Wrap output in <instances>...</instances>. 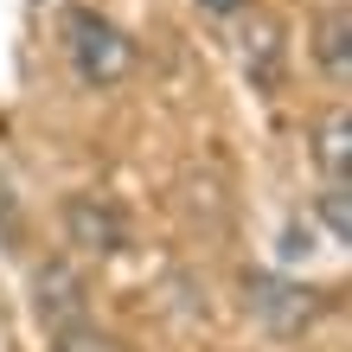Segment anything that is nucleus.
<instances>
[{"label":"nucleus","mask_w":352,"mask_h":352,"mask_svg":"<svg viewBox=\"0 0 352 352\" xmlns=\"http://www.w3.org/2000/svg\"><path fill=\"white\" fill-rule=\"evenodd\" d=\"M65 218H71L77 250H96V256H116V250H122V218H116L102 199H71Z\"/></svg>","instance_id":"39448f33"},{"label":"nucleus","mask_w":352,"mask_h":352,"mask_svg":"<svg viewBox=\"0 0 352 352\" xmlns=\"http://www.w3.org/2000/svg\"><path fill=\"white\" fill-rule=\"evenodd\" d=\"M38 314H45V327H52V340H58V346L90 340L84 288H77V276H71L65 263H45V269H38Z\"/></svg>","instance_id":"f03ea898"},{"label":"nucleus","mask_w":352,"mask_h":352,"mask_svg":"<svg viewBox=\"0 0 352 352\" xmlns=\"http://www.w3.org/2000/svg\"><path fill=\"white\" fill-rule=\"evenodd\" d=\"M250 314L269 333H301V327L320 314V295L301 288V282H282V276H256L250 282Z\"/></svg>","instance_id":"7ed1b4c3"},{"label":"nucleus","mask_w":352,"mask_h":352,"mask_svg":"<svg viewBox=\"0 0 352 352\" xmlns=\"http://www.w3.org/2000/svg\"><path fill=\"white\" fill-rule=\"evenodd\" d=\"M199 7H205V13H237L243 0H199Z\"/></svg>","instance_id":"6e6552de"},{"label":"nucleus","mask_w":352,"mask_h":352,"mask_svg":"<svg viewBox=\"0 0 352 352\" xmlns=\"http://www.w3.org/2000/svg\"><path fill=\"white\" fill-rule=\"evenodd\" d=\"M314 65H320V71H333V77L352 71V13L340 7V0L314 13Z\"/></svg>","instance_id":"423d86ee"},{"label":"nucleus","mask_w":352,"mask_h":352,"mask_svg":"<svg viewBox=\"0 0 352 352\" xmlns=\"http://www.w3.org/2000/svg\"><path fill=\"white\" fill-rule=\"evenodd\" d=\"M307 141H314V167L327 173V186H352V122H346V109H327Z\"/></svg>","instance_id":"20e7f679"},{"label":"nucleus","mask_w":352,"mask_h":352,"mask_svg":"<svg viewBox=\"0 0 352 352\" xmlns=\"http://www.w3.org/2000/svg\"><path fill=\"white\" fill-rule=\"evenodd\" d=\"M320 218L333 224V237H340V243L352 237V186H327V192H320Z\"/></svg>","instance_id":"0eeeda50"},{"label":"nucleus","mask_w":352,"mask_h":352,"mask_svg":"<svg viewBox=\"0 0 352 352\" xmlns=\"http://www.w3.org/2000/svg\"><path fill=\"white\" fill-rule=\"evenodd\" d=\"M65 52H71V65H77V77H84L90 90H109V84H122V77L135 71L129 32H122L116 19H102V13H71L65 19Z\"/></svg>","instance_id":"f257e3e1"}]
</instances>
